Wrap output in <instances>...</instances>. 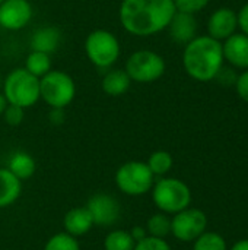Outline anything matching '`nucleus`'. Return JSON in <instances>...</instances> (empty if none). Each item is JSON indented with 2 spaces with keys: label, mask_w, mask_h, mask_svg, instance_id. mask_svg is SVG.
<instances>
[{
  "label": "nucleus",
  "mask_w": 248,
  "mask_h": 250,
  "mask_svg": "<svg viewBox=\"0 0 248 250\" xmlns=\"http://www.w3.org/2000/svg\"><path fill=\"white\" fill-rule=\"evenodd\" d=\"M175 12L174 0H121L118 19L130 35L152 37L168 28Z\"/></svg>",
  "instance_id": "f257e3e1"
},
{
  "label": "nucleus",
  "mask_w": 248,
  "mask_h": 250,
  "mask_svg": "<svg viewBox=\"0 0 248 250\" xmlns=\"http://www.w3.org/2000/svg\"><path fill=\"white\" fill-rule=\"evenodd\" d=\"M224 60L222 42L209 35H197L186 44L183 51L186 73L199 82L215 79L224 66Z\"/></svg>",
  "instance_id": "f03ea898"
},
{
  "label": "nucleus",
  "mask_w": 248,
  "mask_h": 250,
  "mask_svg": "<svg viewBox=\"0 0 248 250\" xmlns=\"http://www.w3.org/2000/svg\"><path fill=\"white\" fill-rule=\"evenodd\" d=\"M1 92L7 104L26 110L39 101V79L25 67H16L3 78Z\"/></svg>",
  "instance_id": "7ed1b4c3"
},
{
  "label": "nucleus",
  "mask_w": 248,
  "mask_h": 250,
  "mask_svg": "<svg viewBox=\"0 0 248 250\" xmlns=\"http://www.w3.org/2000/svg\"><path fill=\"white\" fill-rule=\"evenodd\" d=\"M152 201L155 207L168 215H174L191 204V190L186 182L175 177H161L152 186Z\"/></svg>",
  "instance_id": "20e7f679"
},
{
  "label": "nucleus",
  "mask_w": 248,
  "mask_h": 250,
  "mask_svg": "<svg viewBox=\"0 0 248 250\" xmlns=\"http://www.w3.org/2000/svg\"><path fill=\"white\" fill-rule=\"evenodd\" d=\"M76 97V83L73 78L58 69H51L39 78V100L50 108H66Z\"/></svg>",
  "instance_id": "39448f33"
},
{
  "label": "nucleus",
  "mask_w": 248,
  "mask_h": 250,
  "mask_svg": "<svg viewBox=\"0 0 248 250\" xmlns=\"http://www.w3.org/2000/svg\"><path fill=\"white\" fill-rule=\"evenodd\" d=\"M85 54L95 67L110 69L120 59L121 45L111 31L94 29L85 40Z\"/></svg>",
  "instance_id": "423d86ee"
},
{
  "label": "nucleus",
  "mask_w": 248,
  "mask_h": 250,
  "mask_svg": "<svg viewBox=\"0 0 248 250\" xmlns=\"http://www.w3.org/2000/svg\"><path fill=\"white\" fill-rule=\"evenodd\" d=\"M118 190L127 196H143L152 190L155 176L143 161H127L118 167L114 177Z\"/></svg>",
  "instance_id": "0eeeda50"
},
{
  "label": "nucleus",
  "mask_w": 248,
  "mask_h": 250,
  "mask_svg": "<svg viewBox=\"0 0 248 250\" xmlns=\"http://www.w3.org/2000/svg\"><path fill=\"white\" fill-rule=\"evenodd\" d=\"M124 70L132 82L152 83L164 76L167 63L164 57L153 50H137L127 57Z\"/></svg>",
  "instance_id": "6e6552de"
},
{
  "label": "nucleus",
  "mask_w": 248,
  "mask_h": 250,
  "mask_svg": "<svg viewBox=\"0 0 248 250\" xmlns=\"http://www.w3.org/2000/svg\"><path fill=\"white\" fill-rule=\"evenodd\" d=\"M208 229V217L199 208H186L171 218V234L183 243H193Z\"/></svg>",
  "instance_id": "1a4fd4ad"
},
{
  "label": "nucleus",
  "mask_w": 248,
  "mask_h": 250,
  "mask_svg": "<svg viewBox=\"0 0 248 250\" xmlns=\"http://www.w3.org/2000/svg\"><path fill=\"white\" fill-rule=\"evenodd\" d=\"M92 215L94 224L99 227H111L121 217L120 202L110 193H96L89 198L85 205Z\"/></svg>",
  "instance_id": "9d476101"
},
{
  "label": "nucleus",
  "mask_w": 248,
  "mask_h": 250,
  "mask_svg": "<svg viewBox=\"0 0 248 250\" xmlns=\"http://www.w3.org/2000/svg\"><path fill=\"white\" fill-rule=\"evenodd\" d=\"M34 7L29 0H3L0 3V26L7 31H20L32 19Z\"/></svg>",
  "instance_id": "9b49d317"
},
{
  "label": "nucleus",
  "mask_w": 248,
  "mask_h": 250,
  "mask_svg": "<svg viewBox=\"0 0 248 250\" xmlns=\"http://www.w3.org/2000/svg\"><path fill=\"white\" fill-rule=\"evenodd\" d=\"M238 28L237 12L229 7H219L216 9L208 21V35L218 40L225 41Z\"/></svg>",
  "instance_id": "f8f14e48"
},
{
  "label": "nucleus",
  "mask_w": 248,
  "mask_h": 250,
  "mask_svg": "<svg viewBox=\"0 0 248 250\" xmlns=\"http://www.w3.org/2000/svg\"><path fill=\"white\" fill-rule=\"evenodd\" d=\"M170 37L172 41L178 44H187L193 38L197 37V21L196 16L186 12H175L170 25H168Z\"/></svg>",
  "instance_id": "ddd939ff"
},
{
  "label": "nucleus",
  "mask_w": 248,
  "mask_h": 250,
  "mask_svg": "<svg viewBox=\"0 0 248 250\" xmlns=\"http://www.w3.org/2000/svg\"><path fill=\"white\" fill-rule=\"evenodd\" d=\"M224 59L232 66L248 69V37L246 34H232L222 44Z\"/></svg>",
  "instance_id": "4468645a"
},
{
  "label": "nucleus",
  "mask_w": 248,
  "mask_h": 250,
  "mask_svg": "<svg viewBox=\"0 0 248 250\" xmlns=\"http://www.w3.org/2000/svg\"><path fill=\"white\" fill-rule=\"evenodd\" d=\"M94 220L91 212L88 211L86 207H77L72 208L70 211L66 212L63 218V227L64 231L69 233L73 237H82L88 234L94 229Z\"/></svg>",
  "instance_id": "2eb2a0df"
},
{
  "label": "nucleus",
  "mask_w": 248,
  "mask_h": 250,
  "mask_svg": "<svg viewBox=\"0 0 248 250\" xmlns=\"http://www.w3.org/2000/svg\"><path fill=\"white\" fill-rule=\"evenodd\" d=\"M61 41V32L56 26H41L31 37V48L34 51H41L51 54L57 50Z\"/></svg>",
  "instance_id": "dca6fc26"
},
{
  "label": "nucleus",
  "mask_w": 248,
  "mask_h": 250,
  "mask_svg": "<svg viewBox=\"0 0 248 250\" xmlns=\"http://www.w3.org/2000/svg\"><path fill=\"white\" fill-rule=\"evenodd\" d=\"M22 193V182L6 167H0V209L13 205Z\"/></svg>",
  "instance_id": "f3484780"
},
{
  "label": "nucleus",
  "mask_w": 248,
  "mask_h": 250,
  "mask_svg": "<svg viewBox=\"0 0 248 250\" xmlns=\"http://www.w3.org/2000/svg\"><path fill=\"white\" fill-rule=\"evenodd\" d=\"M130 85L132 79L129 78L124 69H111L104 75L101 81V88L108 97L124 95L130 89Z\"/></svg>",
  "instance_id": "a211bd4d"
},
{
  "label": "nucleus",
  "mask_w": 248,
  "mask_h": 250,
  "mask_svg": "<svg viewBox=\"0 0 248 250\" xmlns=\"http://www.w3.org/2000/svg\"><path fill=\"white\" fill-rule=\"evenodd\" d=\"M12 174H15L20 182L31 179L37 171V161L34 157L25 151H16L13 152L7 160L6 167Z\"/></svg>",
  "instance_id": "6ab92c4d"
},
{
  "label": "nucleus",
  "mask_w": 248,
  "mask_h": 250,
  "mask_svg": "<svg viewBox=\"0 0 248 250\" xmlns=\"http://www.w3.org/2000/svg\"><path fill=\"white\" fill-rule=\"evenodd\" d=\"M23 67L29 73H32L34 76H37L39 79V78H42L44 75H47L51 70V57L47 53L31 50V53L25 59V66Z\"/></svg>",
  "instance_id": "aec40b11"
},
{
  "label": "nucleus",
  "mask_w": 248,
  "mask_h": 250,
  "mask_svg": "<svg viewBox=\"0 0 248 250\" xmlns=\"http://www.w3.org/2000/svg\"><path fill=\"white\" fill-rule=\"evenodd\" d=\"M145 229L148 231V236L165 239L167 236L171 234V218L168 214H164L159 211L148 218Z\"/></svg>",
  "instance_id": "412c9836"
},
{
  "label": "nucleus",
  "mask_w": 248,
  "mask_h": 250,
  "mask_svg": "<svg viewBox=\"0 0 248 250\" xmlns=\"http://www.w3.org/2000/svg\"><path fill=\"white\" fill-rule=\"evenodd\" d=\"M146 164L155 177H164L171 171L174 160L172 155L167 151H155L149 155Z\"/></svg>",
  "instance_id": "4be33fe9"
},
{
  "label": "nucleus",
  "mask_w": 248,
  "mask_h": 250,
  "mask_svg": "<svg viewBox=\"0 0 248 250\" xmlns=\"http://www.w3.org/2000/svg\"><path fill=\"white\" fill-rule=\"evenodd\" d=\"M136 242L130 231L111 230L104 239V250H133Z\"/></svg>",
  "instance_id": "5701e85b"
},
{
  "label": "nucleus",
  "mask_w": 248,
  "mask_h": 250,
  "mask_svg": "<svg viewBox=\"0 0 248 250\" xmlns=\"http://www.w3.org/2000/svg\"><path fill=\"white\" fill-rule=\"evenodd\" d=\"M193 250H228V246L221 234L206 230L193 242Z\"/></svg>",
  "instance_id": "b1692460"
},
{
  "label": "nucleus",
  "mask_w": 248,
  "mask_h": 250,
  "mask_svg": "<svg viewBox=\"0 0 248 250\" xmlns=\"http://www.w3.org/2000/svg\"><path fill=\"white\" fill-rule=\"evenodd\" d=\"M42 250H80V243L76 237L61 231L51 236Z\"/></svg>",
  "instance_id": "393cba45"
},
{
  "label": "nucleus",
  "mask_w": 248,
  "mask_h": 250,
  "mask_svg": "<svg viewBox=\"0 0 248 250\" xmlns=\"http://www.w3.org/2000/svg\"><path fill=\"white\" fill-rule=\"evenodd\" d=\"M133 250H171V246L165 239H158V237L148 236V237L136 242Z\"/></svg>",
  "instance_id": "a878e982"
},
{
  "label": "nucleus",
  "mask_w": 248,
  "mask_h": 250,
  "mask_svg": "<svg viewBox=\"0 0 248 250\" xmlns=\"http://www.w3.org/2000/svg\"><path fill=\"white\" fill-rule=\"evenodd\" d=\"M209 1L210 0H174V4L178 12L196 15L197 12L203 10L209 4Z\"/></svg>",
  "instance_id": "bb28decb"
},
{
  "label": "nucleus",
  "mask_w": 248,
  "mask_h": 250,
  "mask_svg": "<svg viewBox=\"0 0 248 250\" xmlns=\"http://www.w3.org/2000/svg\"><path fill=\"white\" fill-rule=\"evenodd\" d=\"M3 119L4 122L9 125V126H19L23 119H25V108L22 107H18V105H12V104H7V107L4 108L3 111Z\"/></svg>",
  "instance_id": "cd10ccee"
},
{
  "label": "nucleus",
  "mask_w": 248,
  "mask_h": 250,
  "mask_svg": "<svg viewBox=\"0 0 248 250\" xmlns=\"http://www.w3.org/2000/svg\"><path fill=\"white\" fill-rule=\"evenodd\" d=\"M235 89H237L238 97L248 103V69H246L240 76H237Z\"/></svg>",
  "instance_id": "c85d7f7f"
},
{
  "label": "nucleus",
  "mask_w": 248,
  "mask_h": 250,
  "mask_svg": "<svg viewBox=\"0 0 248 250\" xmlns=\"http://www.w3.org/2000/svg\"><path fill=\"white\" fill-rule=\"evenodd\" d=\"M48 120L51 125L54 126H60L64 123L66 120V114H64V108H50L48 113Z\"/></svg>",
  "instance_id": "c756f323"
},
{
  "label": "nucleus",
  "mask_w": 248,
  "mask_h": 250,
  "mask_svg": "<svg viewBox=\"0 0 248 250\" xmlns=\"http://www.w3.org/2000/svg\"><path fill=\"white\" fill-rule=\"evenodd\" d=\"M237 19H238V26L241 28V32L248 37V3L240 9V12L237 13Z\"/></svg>",
  "instance_id": "7c9ffc66"
},
{
  "label": "nucleus",
  "mask_w": 248,
  "mask_h": 250,
  "mask_svg": "<svg viewBox=\"0 0 248 250\" xmlns=\"http://www.w3.org/2000/svg\"><path fill=\"white\" fill-rule=\"evenodd\" d=\"M130 234H132V237H133L134 242H139V240L148 237V231H146V229L142 227V226H134V227L130 230Z\"/></svg>",
  "instance_id": "2f4dec72"
},
{
  "label": "nucleus",
  "mask_w": 248,
  "mask_h": 250,
  "mask_svg": "<svg viewBox=\"0 0 248 250\" xmlns=\"http://www.w3.org/2000/svg\"><path fill=\"white\" fill-rule=\"evenodd\" d=\"M229 250H248V239H243V240L235 242Z\"/></svg>",
  "instance_id": "473e14b6"
},
{
  "label": "nucleus",
  "mask_w": 248,
  "mask_h": 250,
  "mask_svg": "<svg viewBox=\"0 0 248 250\" xmlns=\"http://www.w3.org/2000/svg\"><path fill=\"white\" fill-rule=\"evenodd\" d=\"M7 107V101H6V98H4V95H3V92L0 91V116L3 114V111H4V108Z\"/></svg>",
  "instance_id": "72a5a7b5"
},
{
  "label": "nucleus",
  "mask_w": 248,
  "mask_h": 250,
  "mask_svg": "<svg viewBox=\"0 0 248 250\" xmlns=\"http://www.w3.org/2000/svg\"><path fill=\"white\" fill-rule=\"evenodd\" d=\"M1 85H3V78H1V75H0V91H1Z\"/></svg>",
  "instance_id": "f704fd0d"
},
{
  "label": "nucleus",
  "mask_w": 248,
  "mask_h": 250,
  "mask_svg": "<svg viewBox=\"0 0 248 250\" xmlns=\"http://www.w3.org/2000/svg\"><path fill=\"white\" fill-rule=\"evenodd\" d=\"M1 1H3V0H0V3H1Z\"/></svg>",
  "instance_id": "c9c22d12"
}]
</instances>
